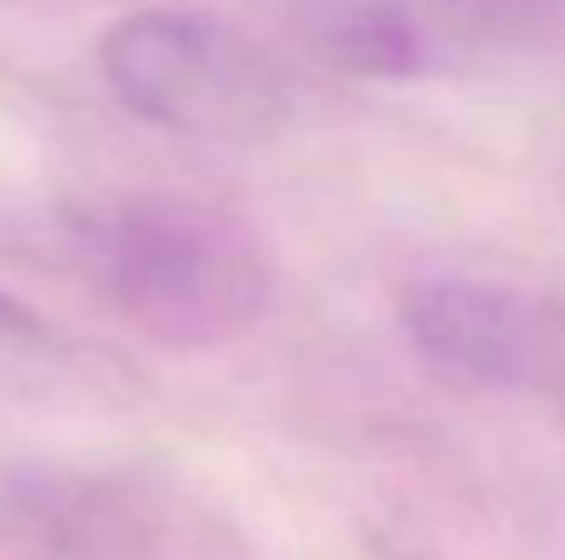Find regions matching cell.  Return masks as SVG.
Here are the masks:
<instances>
[{"instance_id": "obj_3", "label": "cell", "mask_w": 565, "mask_h": 560, "mask_svg": "<svg viewBox=\"0 0 565 560\" xmlns=\"http://www.w3.org/2000/svg\"><path fill=\"white\" fill-rule=\"evenodd\" d=\"M417 357L461 387L565 402V308L487 278H427L402 298Z\"/></svg>"}, {"instance_id": "obj_5", "label": "cell", "mask_w": 565, "mask_h": 560, "mask_svg": "<svg viewBox=\"0 0 565 560\" xmlns=\"http://www.w3.org/2000/svg\"><path fill=\"white\" fill-rule=\"evenodd\" d=\"M55 333L45 327V317L30 313L25 303H15L10 293H0V397L30 392L35 377L55 363Z\"/></svg>"}, {"instance_id": "obj_1", "label": "cell", "mask_w": 565, "mask_h": 560, "mask_svg": "<svg viewBox=\"0 0 565 560\" xmlns=\"http://www.w3.org/2000/svg\"><path fill=\"white\" fill-rule=\"evenodd\" d=\"M75 254L105 303L169 347H218L264 317L268 254L238 218L194 198H119L75 224Z\"/></svg>"}, {"instance_id": "obj_2", "label": "cell", "mask_w": 565, "mask_h": 560, "mask_svg": "<svg viewBox=\"0 0 565 560\" xmlns=\"http://www.w3.org/2000/svg\"><path fill=\"white\" fill-rule=\"evenodd\" d=\"M99 75L129 115L199 139L264 134L292 105L278 60L204 10L125 15L99 40Z\"/></svg>"}, {"instance_id": "obj_4", "label": "cell", "mask_w": 565, "mask_h": 560, "mask_svg": "<svg viewBox=\"0 0 565 560\" xmlns=\"http://www.w3.org/2000/svg\"><path fill=\"white\" fill-rule=\"evenodd\" d=\"M298 35L332 69L417 79L477 50L531 35L561 0H282Z\"/></svg>"}]
</instances>
